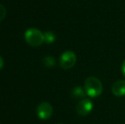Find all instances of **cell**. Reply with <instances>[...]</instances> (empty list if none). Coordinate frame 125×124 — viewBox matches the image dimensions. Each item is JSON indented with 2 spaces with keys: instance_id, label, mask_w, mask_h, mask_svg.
Segmentation results:
<instances>
[{
  "instance_id": "6da1fadb",
  "label": "cell",
  "mask_w": 125,
  "mask_h": 124,
  "mask_svg": "<svg viewBox=\"0 0 125 124\" xmlns=\"http://www.w3.org/2000/svg\"><path fill=\"white\" fill-rule=\"evenodd\" d=\"M84 89L88 96L90 98L99 97L103 91V85L99 78L95 76H89L84 83Z\"/></svg>"
},
{
  "instance_id": "7a4b0ae2",
  "label": "cell",
  "mask_w": 125,
  "mask_h": 124,
  "mask_svg": "<svg viewBox=\"0 0 125 124\" xmlns=\"http://www.w3.org/2000/svg\"><path fill=\"white\" fill-rule=\"evenodd\" d=\"M25 39L31 46L38 47L44 42V34L36 28H30L25 32Z\"/></svg>"
},
{
  "instance_id": "3957f363",
  "label": "cell",
  "mask_w": 125,
  "mask_h": 124,
  "mask_svg": "<svg viewBox=\"0 0 125 124\" xmlns=\"http://www.w3.org/2000/svg\"><path fill=\"white\" fill-rule=\"evenodd\" d=\"M77 62V55L73 51H66L60 57V65L61 68L68 70L73 68Z\"/></svg>"
},
{
  "instance_id": "277c9868",
  "label": "cell",
  "mask_w": 125,
  "mask_h": 124,
  "mask_svg": "<svg viewBox=\"0 0 125 124\" xmlns=\"http://www.w3.org/2000/svg\"><path fill=\"white\" fill-rule=\"evenodd\" d=\"M93 103L89 99H83L77 103L76 106V111L81 116H86L92 111Z\"/></svg>"
},
{
  "instance_id": "5b68a950",
  "label": "cell",
  "mask_w": 125,
  "mask_h": 124,
  "mask_svg": "<svg viewBox=\"0 0 125 124\" xmlns=\"http://www.w3.org/2000/svg\"><path fill=\"white\" fill-rule=\"evenodd\" d=\"M37 114L40 119H49L53 114V107L49 102H42L38 105Z\"/></svg>"
},
{
  "instance_id": "8992f818",
  "label": "cell",
  "mask_w": 125,
  "mask_h": 124,
  "mask_svg": "<svg viewBox=\"0 0 125 124\" xmlns=\"http://www.w3.org/2000/svg\"><path fill=\"white\" fill-rule=\"evenodd\" d=\"M112 94L117 97H124L125 96V81L118 80L112 84Z\"/></svg>"
},
{
  "instance_id": "52a82bcc",
  "label": "cell",
  "mask_w": 125,
  "mask_h": 124,
  "mask_svg": "<svg viewBox=\"0 0 125 124\" xmlns=\"http://www.w3.org/2000/svg\"><path fill=\"white\" fill-rule=\"evenodd\" d=\"M71 94L74 99H83L87 95V94H86V92H85V89H83V88L80 86L73 88L71 91Z\"/></svg>"
},
{
  "instance_id": "ba28073f",
  "label": "cell",
  "mask_w": 125,
  "mask_h": 124,
  "mask_svg": "<svg viewBox=\"0 0 125 124\" xmlns=\"http://www.w3.org/2000/svg\"><path fill=\"white\" fill-rule=\"evenodd\" d=\"M55 41V35L51 31H46L44 33V42L46 43H53Z\"/></svg>"
},
{
  "instance_id": "9c48e42d",
  "label": "cell",
  "mask_w": 125,
  "mask_h": 124,
  "mask_svg": "<svg viewBox=\"0 0 125 124\" xmlns=\"http://www.w3.org/2000/svg\"><path fill=\"white\" fill-rule=\"evenodd\" d=\"M43 64L47 67H52V66H54L55 65V60L52 56L48 55V56L44 57V59H43Z\"/></svg>"
},
{
  "instance_id": "30bf717a",
  "label": "cell",
  "mask_w": 125,
  "mask_h": 124,
  "mask_svg": "<svg viewBox=\"0 0 125 124\" xmlns=\"http://www.w3.org/2000/svg\"><path fill=\"white\" fill-rule=\"evenodd\" d=\"M6 16V9L3 4L0 3V21L3 20Z\"/></svg>"
},
{
  "instance_id": "8fae6325",
  "label": "cell",
  "mask_w": 125,
  "mask_h": 124,
  "mask_svg": "<svg viewBox=\"0 0 125 124\" xmlns=\"http://www.w3.org/2000/svg\"><path fill=\"white\" fill-rule=\"evenodd\" d=\"M122 72H123V74H124V76H125V60L122 64Z\"/></svg>"
},
{
  "instance_id": "7c38bea8",
  "label": "cell",
  "mask_w": 125,
  "mask_h": 124,
  "mask_svg": "<svg viewBox=\"0 0 125 124\" xmlns=\"http://www.w3.org/2000/svg\"><path fill=\"white\" fill-rule=\"evenodd\" d=\"M3 60L2 59V57L0 56V70L3 68Z\"/></svg>"
},
{
  "instance_id": "4fadbf2b",
  "label": "cell",
  "mask_w": 125,
  "mask_h": 124,
  "mask_svg": "<svg viewBox=\"0 0 125 124\" xmlns=\"http://www.w3.org/2000/svg\"><path fill=\"white\" fill-rule=\"evenodd\" d=\"M58 124H61V123H58Z\"/></svg>"
}]
</instances>
